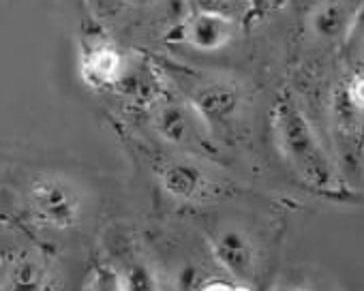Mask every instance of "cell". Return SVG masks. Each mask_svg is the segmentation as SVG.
I'll list each match as a JSON object with an SVG mask.
<instances>
[{"label":"cell","mask_w":364,"mask_h":291,"mask_svg":"<svg viewBox=\"0 0 364 291\" xmlns=\"http://www.w3.org/2000/svg\"><path fill=\"white\" fill-rule=\"evenodd\" d=\"M270 137L287 170L311 191L338 197L343 180L313 122L298 101L283 92L270 107Z\"/></svg>","instance_id":"obj_1"},{"label":"cell","mask_w":364,"mask_h":291,"mask_svg":"<svg viewBox=\"0 0 364 291\" xmlns=\"http://www.w3.org/2000/svg\"><path fill=\"white\" fill-rule=\"evenodd\" d=\"M156 69V67H154ZM144 116L159 139L169 150L196 155L215 163H223L219 137L200 116V111L180 94V90L156 69V79L144 88Z\"/></svg>","instance_id":"obj_2"},{"label":"cell","mask_w":364,"mask_h":291,"mask_svg":"<svg viewBox=\"0 0 364 291\" xmlns=\"http://www.w3.org/2000/svg\"><path fill=\"white\" fill-rule=\"evenodd\" d=\"M156 69L180 90L221 139L232 135L249 116L251 94L238 77L221 71L198 69L171 58H159Z\"/></svg>","instance_id":"obj_3"},{"label":"cell","mask_w":364,"mask_h":291,"mask_svg":"<svg viewBox=\"0 0 364 291\" xmlns=\"http://www.w3.org/2000/svg\"><path fill=\"white\" fill-rule=\"evenodd\" d=\"M150 168L159 191L176 206L204 208L232 193L230 180L217 170L219 163L196 155L163 146V150L150 159Z\"/></svg>","instance_id":"obj_4"},{"label":"cell","mask_w":364,"mask_h":291,"mask_svg":"<svg viewBox=\"0 0 364 291\" xmlns=\"http://www.w3.org/2000/svg\"><path fill=\"white\" fill-rule=\"evenodd\" d=\"M208 248L225 272L245 287H253L262 272V242L245 225L236 221H215L206 227Z\"/></svg>","instance_id":"obj_5"},{"label":"cell","mask_w":364,"mask_h":291,"mask_svg":"<svg viewBox=\"0 0 364 291\" xmlns=\"http://www.w3.org/2000/svg\"><path fill=\"white\" fill-rule=\"evenodd\" d=\"M26 208L37 225L52 231H69L82 221L84 197L71 180L43 174L28 185Z\"/></svg>","instance_id":"obj_6"},{"label":"cell","mask_w":364,"mask_h":291,"mask_svg":"<svg viewBox=\"0 0 364 291\" xmlns=\"http://www.w3.org/2000/svg\"><path fill=\"white\" fill-rule=\"evenodd\" d=\"M240 28L242 22L221 13L189 11L169 26L165 43L200 54H221L238 41Z\"/></svg>","instance_id":"obj_7"},{"label":"cell","mask_w":364,"mask_h":291,"mask_svg":"<svg viewBox=\"0 0 364 291\" xmlns=\"http://www.w3.org/2000/svg\"><path fill=\"white\" fill-rule=\"evenodd\" d=\"M77 69L86 86L95 90H118L131 75V60L116 41L88 37L80 48Z\"/></svg>","instance_id":"obj_8"},{"label":"cell","mask_w":364,"mask_h":291,"mask_svg":"<svg viewBox=\"0 0 364 291\" xmlns=\"http://www.w3.org/2000/svg\"><path fill=\"white\" fill-rule=\"evenodd\" d=\"M362 0H319L306 16V33L321 45L341 43L353 28Z\"/></svg>","instance_id":"obj_9"},{"label":"cell","mask_w":364,"mask_h":291,"mask_svg":"<svg viewBox=\"0 0 364 291\" xmlns=\"http://www.w3.org/2000/svg\"><path fill=\"white\" fill-rule=\"evenodd\" d=\"M5 287H48V270L46 265L31 253L14 255L5 265Z\"/></svg>","instance_id":"obj_10"},{"label":"cell","mask_w":364,"mask_h":291,"mask_svg":"<svg viewBox=\"0 0 364 291\" xmlns=\"http://www.w3.org/2000/svg\"><path fill=\"white\" fill-rule=\"evenodd\" d=\"M185 5L189 7V11L221 13L238 22H245L249 16H253L249 0H185Z\"/></svg>","instance_id":"obj_11"},{"label":"cell","mask_w":364,"mask_h":291,"mask_svg":"<svg viewBox=\"0 0 364 291\" xmlns=\"http://www.w3.org/2000/svg\"><path fill=\"white\" fill-rule=\"evenodd\" d=\"M120 7L131 11V13H141V16H150V13H167L169 11V0H118Z\"/></svg>","instance_id":"obj_12"},{"label":"cell","mask_w":364,"mask_h":291,"mask_svg":"<svg viewBox=\"0 0 364 291\" xmlns=\"http://www.w3.org/2000/svg\"><path fill=\"white\" fill-rule=\"evenodd\" d=\"M249 5L253 9V16H264V13H270L279 7L285 5V0H249Z\"/></svg>","instance_id":"obj_13"}]
</instances>
